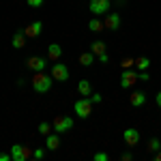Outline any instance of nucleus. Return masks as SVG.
<instances>
[{"instance_id": "obj_1", "label": "nucleus", "mask_w": 161, "mask_h": 161, "mask_svg": "<svg viewBox=\"0 0 161 161\" xmlns=\"http://www.w3.org/2000/svg\"><path fill=\"white\" fill-rule=\"evenodd\" d=\"M52 84H54V77L52 75H45L43 71H35L32 75V88H35V92H50Z\"/></svg>"}, {"instance_id": "obj_2", "label": "nucleus", "mask_w": 161, "mask_h": 161, "mask_svg": "<svg viewBox=\"0 0 161 161\" xmlns=\"http://www.w3.org/2000/svg\"><path fill=\"white\" fill-rule=\"evenodd\" d=\"M73 110H75V116L77 118H88L92 114V99L90 97H80V99L75 101Z\"/></svg>"}, {"instance_id": "obj_3", "label": "nucleus", "mask_w": 161, "mask_h": 161, "mask_svg": "<svg viewBox=\"0 0 161 161\" xmlns=\"http://www.w3.org/2000/svg\"><path fill=\"white\" fill-rule=\"evenodd\" d=\"M52 77H54L56 82H67V80H69V67H67L64 62L56 60L52 64Z\"/></svg>"}, {"instance_id": "obj_4", "label": "nucleus", "mask_w": 161, "mask_h": 161, "mask_svg": "<svg viewBox=\"0 0 161 161\" xmlns=\"http://www.w3.org/2000/svg\"><path fill=\"white\" fill-rule=\"evenodd\" d=\"M52 127H54L56 133H67V131L73 127V118H71V116H56L54 123H52Z\"/></svg>"}, {"instance_id": "obj_5", "label": "nucleus", "mask_w": 161, "mask_h": 161, "mask_svg": "<svg viewBox=\"0 0 161 161\" xmlns=\"http://www.w3.org/2000/svg\"><path fill=\"white\" fill-rule=\"evenodd\" d=\"M28 157H32V150L22 144H13L11 146V159L13 161H26Z\"/></svg>"}, {"instance_id": "obj_6", "label": "nucleus", "mask_w": 161, "mask_h": 161, "mask_svg": "<svg viewBox=\"0 0 161 161\" xmlns=\"http://www.w3.org/2000/svg\"><path fill=\"white\" fill-rule=\"evenodd\" d=\"M110 7L112 2L110 0H90V4H88V9L92 15H103V13H110Z\"/></svg>"}, {"instance_id": "obj_7", "label": "nucleus", "mask_w": 161, "mask_h": 161, "mask_svg": "<svg viewBox=\"0 0 161 161\" xmlns=\"http://www.w3.org/2000/svg\"><path fill=\"white\" fill-rule=\"evenodd\" d=\"M137 82V71H131V69H125L123 75H120V88H133Z\"/></svg>"}, {"instance_id": "obj_8", "label": "nucleus", "mask_w": 161, "mask_h": 161, "mask_svg": "<svg viewBox=\"0 0 161 161\" xmlns=\"http://www.w3.org/2000/svg\"><path fill=\"white\" fill-rule=\"evenodd\" d=\"M123 140L127 146H137L140 144V131H137L136 127H129V129L123 131Z\"/></svg>"}, {"instance_id": "obj_9", "label": "nucleus", "mask_w": 161, "mask_h": 161, "mask_svg": "<svg viewBox=\"0 0 161 161\" xmlns=\"http://www.w3.org/2000/svg\"><path fill=\"white\" fill-rule=\"evenodd\" d=\"M26 67L35 73V71H45V67H47V60L45 58H41V56H30L28 60H26Z\"/></svg>"}, {"instance_id": "obj_10", "label": "nucleus", "mask_w": 161, "mask_h": 161, "mask_svg": "<svg viewBox=\"0 0 161 161\" xmlns=\"http://www.w3.org/2000/svg\"><path fill=\"white\" fill-rule=\"evenodd\" d=\"M103 24H105V28L108 30H118L120 28V15L118 13H105V19H103Z\"/></svg>"}, {"instance_id": "obj_11", "label": "nucleus", "mask_w": 161, "mask_h": 161, "mask_svg": "<svg viewBox=\"0 0 161 161\" xmlns=\"http://www.w3.org/2000/svg\"><path fill=\"white\" fill-rule=\"evenodd\" d=\"M129 103H131L133 108H142V105H146V92H144V90H133L131 97H129Z\"/></svg>"}, {"instance_id": "obj_12", "label": "nucleus", "mask_w": 161, "mask_h": 161, "mask_svg": "<svg viewBox=\"0 0 161 161\" xmlns=\"http://www.w3.org/2000/svg\"><path fill=\"white\" fill-rule=\"evenodd\" d=\"M41 30H43V24H41V22H32V24H28L24 28V35L28 39H37L39 35H41Z\"/></svg>"}, {"instance_id": "obj_13", "label": "nucleus", "mask_w": 161, "mask_h": 161, "mask_svg": "<svg viewBox=\"0 0 161 161\" xmlns=\"http://www.w3.org/2000/svg\"><path fill=\"white\" fill-rule=\"evenodd\" d=\"M60 133H50V136H45V148L47 150H58V146H60Z\"/></svg>"}, {"instance_id": "obj_14", "label": "nucleus", "mask_w": 161, "mask_h": 161, "mask_svg": "<svg viewBox=\"0 0 161 161\" xmlns=\"http://www.w3.org/2000/svg\"><path fill=\"white\" fill-rule=\"evenodd\" d=\"M26 39L28 37L24 35V30H17V32L13 35V39H11V45L15 47V50H22V47L26 45Z\"/></svg>"}, {"instance_id": "obj_15", "label": "nucleus", "mask_w": 161, "mask_h": 161, "mask_svg": "<svg viewBox=\"0 0 161 161\" xmlns=\"http://www.w3.org/2000/svg\"><path fill=\"white\" fill-rule=\"evenodd\" d=\"M77 92H80V97H90L92 95V84L88 80H80L77 82Z\"/></svg>"}, {"instance_id": "obj_16", "label": "nucleus", "mask_w": 161, "mask_h": 161, "mask_svg": "<svg viewBox=\"0 0 161 161\" xmlns=\"http://www.w3.org/2000/svg\"><path fill=\"white\" fill-rule=\"evenodd\" d=\"M60 56H62V47L58 45V43H52L50 47H47V58L56 62L58 58H60Z\"/></svg>"}, {"instance_id": "obj_17", "label": "nucleus", "mask_w": 161, "mask_h": 161, "mask_svg": "<svg viewBox=\"0 0 161 161\" xmlns=\"http://www.w3.org/2000/svg\"><path fill=\"white\" fill-rule=\"evenodd\" d=\"M90 52H92L95 56H101V54H105V52H108V45H105V41H92V43H90Z\"/></svg>"}, {"instance_id": "obj_18", "label": "nucleus", "mask_w": 161, "mask_h": 161, "mask_svg": "<svg viewBox=\"0 0 161 161\" xmlns=\"http://www.w3.org/2000/svg\"><path fill=\"white\" fill-rule=\"evenodd\" d=\"M88 30H90V32H101V30H105V24L101 22L99 17H92V19L88 22Z\"/></svg>"}, {"instance_id": "obj_19", "label": "nucleus", "mask_w": 161, "mask_h": 161, "mask_svg": "<svg viewBox=\"0 0 161 161\" xmlns=\"http://www.w3.org/2000/svg\"><path fill=\"white\" fill-rule=\"evenodd\" d=\"M92 60H95V54H92V52H84V54H80V64H82V67H90Z\"/></svg>"}, {"instance_id": "obj_20", "label": "nucleus", "mask_w": 161, "mask_h": 161, "mask_svg": "<svg viewBox=\"0 0 161 161\" xmlns=\"http://www.w3.org/2000/svg\"><path fill=\"white\" fill-rule=\"evenodd\" d=\"M136 67H137V71H148L150 58H146V56H142V58H136Z\"/></svg>"}, {"instance_id": "obj_21", "label": "nucleus", "mask_w": 161, "mask_h": 161, "mask_svg": "<svg viewBox=\"0 0 161 161\" xmlns=\"http://www.w3.org/2000/svg\"><path fill=\"white\" fill-rule=\"evenodd\" d=\"M148 150H150V153H157V150H161L159 137H150V140H148Z\"/></svg>"}, {"instance_id": "obj_22", "label": "nucleus", "mask_w": 161, "mask_h": 161, "mask_svg": "<svg viewBox=\"0 0 161 161\" xmlns=\"http://www.w3.org/2000/svg\"><path fill=\"white\" fill-rule=\"evenodd\" d=\"M52 131H54V127H52L50 123H41L39 125V133H41V136H50Z\"/></svg>"}, {"instance_id": "obj_23", "label": "nucleus", "mask_w": 161, "mask_h": 161, "mask_svg": "<svg viewBox=\"0 0 161 161\" xmlns=\"http://www.w3.org/2000/svg\"><path fill=\"white\" fill-rule=\"evenodd\" d=\"M120 67H123V69H131V67H136V58H123V60H120Z\"/></svg>"}, {"instance_id": "obj_24", "label": "nucleus", "mask_w": 161, "mask_h": 161, "mask_svg": "<svg viewBox=\"0 0 161 161\" xmlns=\"http://www.w3.org/2000/svg\"><path fill=\"white\" fill-rule=\"evenodd\" d=\"M45 153H47V148H35L32 150V157H35V159H43Z\"/></svg>"}, {"instance_id": "obj_25", "label": "nucleus", "mask_w": 161, "mask_h": 161, "mask_svg": "<svg viewBox=\"0 0 161 161\" xmlns=\"http://www.w3.org/2000/svg\"><path fill=\"white\" fill-rule=\"evenodd\" d=\"M92 159H95V161H108V159H110V155H108V153H95Z\"/></svg>"}, {"instance_id": "obj_26", "label": "nucleus", "mask_w": 161, "mask_h": 161, "mask_svg": "<svg viewBox=\"0 0 161 161\" xmlns=\"http://www.w3.org/2000/svg\"><path fill=\"white\" fill-rule=\"evenodd\" d=\"M26 2H28V7L39 9V7H43V2H45V0H26Z\"/></svg>"}, {"instance_id": "obj_27", "label": "nucleus", "mask_w": 161, "mask_h": 161, "mask_svg": "<svg viewBox=\"0 0 161 161\" xmlns=\"http://www.w3.org/2000/svg\"><path fill=\"white\" fill-rule=\"evenodd\" d=\"M137 80H142V82H148V80H150L148 71H137Z\"/></svg>"}, {"instance_id": "obj_28", "label": "nucleus", "mask_w": 161, "mask_h": 161, "mask_svg": "<svg viewBox=\"0 0 161 161\" xmlns=\"http://www.w3.org/2000/svg\"><path fill=\"white\" fill-rule=\"evenodd\" d=\"M90 99H92V103H101V101H103V97H101L99 92H92V95H90Z\"/></svg>"}, {"instance_id": "obj_29", "label": "nucleus", "mask_w": 161, "mask_h": 161, "mask_svg": "<svg viewBox=\"0 0 161 161\" xmlns=\"http://www.w3.org/2000/svg\"><path fill=\"white\" fill-rule=\"evenodd\" d=\"M0 161H11V153H0Z\"/></svg>"}, {"instance_id": "obj_30", "label": "nucleus", "mask_w": 161, "mask_h": 161, "mask_svg": "<svg viewBox=\"0 0 161 161\" xmlns=\"http://www.w3.org/2000/svg\"><path fill=\"white\" fill-rule=\"evenodd\" d=\"M97 58H99V62H103V64H105V62L110 60V56H108V52H105V54H101V56H97Z\"/></svg>"}, {"instance_id": "obj_31", "label": "nucleus", "mask_w": 161, "mask_h": 161, "mask_svg": "<svg viewBox=\"0 0 161 161\" xmlns=\"http://www.w3.org/2000/svg\"><path fill=\"white\" fill-rule=\"evenodd\" d=\"M120 159H123V161H131L133 157H131V153H123V155H120Z\"/></svg>"}, {"instance_id": "obj_32", "label": "nucleus", "mask_w": 161, "mask_h": 161, "mask_svg": "<svg viewBox=\"0 0 161 161\" xmlns=\"http://www.w3.org/2000/svg\"><path fill=\"white\" fill-rule=\"evenodd\" d=\"M155 103H157V105H159V108H161V90H159V92H157V95H155Z\"/></svg>"}, {"instance_id": "obj_33", "label": "nucleus", "mask_w": 161, "mask_h": 161, "mask_svg": "<svg viewBox=\"0 0 161 161\" xmlns=\"http://www.w3.org/2000/svg\"><path fill=\"white\" fill-rule=\"evenodd\" d=\"M155 161H161V150H157V155H155Z\"/></svg>"}]
</instances>
